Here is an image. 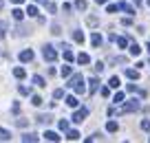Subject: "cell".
Listing matches in <instances>:
<instances>
[{"label": "cell", "instance_id": "obj_1", "mask_svg": "<svg viewBox=\"0 0 150 143\" xmlns=\"http://www.w3.org/2000/svg\"><path fill=\"white\" fill-rule=\"evenodd\" d=\"M66 86H69V88H73V90L77 92V95H82V92L86 90V88H84V77H82L80 73H75L73 77H71L69 82H66Z\"/></svg>", "mask_w": 150, "mask_h": 143}, {"label": "cell", "instance_id": "obj_2", "mask_svg": "<svg viewBox=\"0 0 150 143\" xmlns=\"http://www.w3.org/2000/svg\"><path fill=\"white\" fill-rule=\"evenodd\" d=\"M42 55H44V60H47V62H55L57 60V53H55V49H53L51 44H44L42 46Z\"/></svg>", "mask_w": 150, "mask_h": 143}, {"label": "cell", "instance_id": "obj_3", "mask_svg": "<svg viewBox=\"0 0 150 143\" xmlns=\"http://www.w3.org/2000/svg\"><path fill=\"white\" fill-rule=\"evenodd\" d=\"M122 104H124V101H122ZM135 110H139V99H128V101L122 106L119 115H122V112H135Z\"/></svg>", "mask_w": 150, "mask_h": 143}, {"label": "cell", "instance_id": "obj_4", "mask_svg": "<svg viewBox=\"0 0 150 143\" xmlns=\"http://www.w3.org/2000/svg\"><path fill=\"white\" fill-rule=\"evenodd\" d=\"M86 117H88V108H80V110L73 112V121H75V123H82Z\"/></svg>", "mask_w": 150, "mask_h": 143}, {"label": "cell", "instance_id": "obj_5", "mask_svg": "<svg viewBox=\"0 0 150 143\" xmlns=\"http://www.w3.org/2000/svg\"><path fill=\"white\" fill-rule=\"evenodd\" d=\"M33 60V51L31 49H24L22 53H20V62H31Z\"/></svg>", "mask_w": 150, "mask_h": 143}, {"label": "cell", "instance_id": "obj_6", "mask_svg": "<svg viewBox=\"0 0 150 143\" xmlns=\"http://www.w3.org/2000/svg\"><path fill=\"white\" fill-rule=\"evenodd\" d=\"M35 121H38L40 125H49V123L53 121V117H51V115H40V117H38Z\"/></svg>", "mask_w": 150, "mask_h": 143}, {"label": "cell", "instance_id": "obj_7", "mask_svg": "<svg viewBox=\"0 0 150 143\" xmlns=\"http://www.w3.org/2000/svg\"><path fill=\"white\" fill-rule=\"evenodd\" d=\"M91 86H88V92H91V95H93V92H97V88H99V79L97 77H91Z\"/></svg>", "mask_w": 150, "mask_h": 143}, {"label": "cell", "instance_id": "obj_8", "mask_svg": "<svg viewBox=\"0 0 150 143\" xmlns=\"http://www.w3.org/2000/svg\"><path fill=\"white\" fill-rule=\"evenodd\" d=\"M44 139H47V141H60V137H57V132H53V130H47V132H44Z\"/></svg>", "mask_w": 150, "mask_h": 143}, {"label": "cell", "instance_id": "obj_9", "mask_svg": "<svg viewBox=\"0 0 150 143\" xmlns=\"http://www.w3.org/2000/svg\"><path fill=\"white\" fill-rule=\"evenodd\" d=\"M71 35H73V40L77 42V44H82V42H84V33L77 31V29H75V31H71Z\"/></svg>", "mask_w": 150, "mask_h": 143}, {"label": "cell", "instance_id": "obj_10", "mask_svg": "<svg viewBox=\"0 0 150 143\" xmlns=\"http://www.w3.org/2000/svg\"><path fill=\"white\" fill-rule=\"evenodd\" d=\"M66 106H69V108H77V106H80V101H77V97H73V95H69V97H66Z\"/></svg>", "mask_w": 150, "mask_h": 143}, {"label": "cell", "instance_id": "obj_11", "mask_svg": "<svg viewBox=\"0 0 150 143\" xmlns=\"http://www.w3.org/2000/svg\"><path fill=\"white\" fill-rule=\"evenodd\" d=\"M24 13H27V15H31V18H38V13H40V11H38V7H35V5H29Z\"/></svg>", "mask_w": 150, "mask_h": 143}, {"label": "cell", "instance_id": "obj_12", "mask_svg": "<svg viewBox=\"0 0 150 143\" xmlns=\"http://www.w3.org/2000/svg\"><path fill=\"white\" fill-rule=\"evenodd\" d=\"M33 84H35L38 88H44V86H47V82H44V77H40V75H33Z\"/></svg>", "mask_w": 150, "mask_h": 143}, {"label": "cell", "instance_id": "obj_13", "mask_svg": "<svg viewBox=\"0 0 150 143\" xmlns=\"http://www.w3.org/2000/svg\"><path fill=\"white\" fill-rule=\"evenodd\" d=\"M119 9H122V11H126L128 15H135V9H132L130 5H126V2H119Z\"/></svg>", "mask_w": 150, "mask_h": 143}, {"label": "cell", "instance_id": "obj_14", "mask_svg": "<svg viewBox=\"0 0 150 143\" xmlns=\"http://www.w3.org/2000/svg\"><path fill=\"white\" fill-rule=\"evenodd\" d=\"M91 44L93 46H102V35H99V33H93V35H91Z\"/></svg>", "mask_w": 150, "mask_h": 143}, {"label": "cell", "instance_id": "obj_15", "mask_svg": "<svg viewBox=\"0 0 150 143\" xmlns=\"http://www.w3.org/2000/svg\"><path fill=\"white\" fill-rule=\"evenodd\" d=\"M20 139H22L24 143H35L38 141V134H22Z\"/></svg>", "mask_w": 150, "mask_h": 143}, {"label": "cell", "instance_id": "obj_16", "mask_svg": "<svg viewBox=\"0 0 150 143\" xmlns=\"http://www.w3.org/2000/svg\"><path fill=\"white\" fill-rule=\"evenodd\" d=\"M126 77H128V79H139V70H135V68H126Z\"/></svg>", "mask_w": 150, "mask_h": 143}, {"label": "cell", "instance_id": "obj_17", "mask_svg": "<svg viewBox=\"0 0 150 143\" xmlns=\"http://www.w3.org/2000/svg\"><path fill=\"white\" fill-rule=\"evenodd\" d=\"M13 77H18V79H24V77H27V70H24V68H20V66H18V68H13Z\"/></svg>", "mask_w": 150, "mask_h": 143}, {"label": "cell", "instance_id": "obj_18", "mask_svg": "<svg viewBox=\"0 0 150 143\" xmlns=\"http://www.w3.org/2000/svg\"><path fill=\"white\" fill-rule=\"evenodd\" d=\"M66 139H69V141H77V139H80V132H77V130H69V132H66Z\"/></svg>", "mask_w": 150, "mask_h": 143}, {"label": "cell", "instance_id": "obj_19", "mask_svg": "<svg viewBox=\"0 0 150 143\" xmlns=\"http://www.w3.org/2000/svg\"><path fill=\"white\" fill-rule=\"evenodd\" d=\"M106 130H108V132H117V130H119L117 121H108V123H106Z\"/></svg>", "mask_w": 150, "mask_h": 143}, {"label": "cell", "instance_id": "obj_20", "mask_svg": "<svg viewBox=\"0 0 150 143\" xmlns=\"http://www.w3.org/2000/svg\"><path fill=\"white\" fill-rule=\"evenodd\" d=\"M9 139H11V132H9V130H2V128H0V141H9Z\"/></svg>", "mask_w": 150, "mask_h": 143}, {"label": "cell", "instance_id": "obj_21", "mask_svg": "<svg viewBox=\"0 0 150 143\" xmlns=\"http://www.w3.org/2000/svg\"><path fill=\"white\" fill-rule=\"evenodd\" d=\"M77 62H80V64H88V62H91V57L86 55V53H80V55H77Z\"/></svg>", "mask_w": 150, "mask_h": 143}, {"label": "cell", "instance_id": "obj_22", "mask_svg": "<svg viewBox=\"0 0 150 143\" xmlns=\"http://www.w3.org/2000/svg\"><path fill=\"white\" fill-rule=\"evenodd\" d=\"M31 104H33V106H35V108H40V106H42V97H40V95H33Z\"/></svg>", "mask_w": 150, "mask_h": 143}, {"label": "cell", "instance_id": "obj_23", "mask_svg": "<svg viewBox=\"0 0 150 143\" xmlns=\"http://www.w3.org/2000/svg\"><path fill=\"white\" fill-rule=\"evenodd\" d=\"M115 42H117L122 49H126V46H128V37H115Z\"/></svg>", "mask_w": 150, "mask_h": 143}, {"label": "cell", "instance_id": "obj_24", "mask_svg": "<svg viewBox=\"0 0 150 143\" xmlns=\"http://www.w3.org/2000/svg\"><path fill=\"white\" fill-rule=\"evenodd\" d=\"M108 86L110 88H119V77H110L108 79Z\"/></svg>", "mask_w": 150, "mask_h": 143}, {"label": "cell", "instance_id": "obj_25", "mask_svg": "<svg viewBox=\"0 0 150 143\" xmlns=\"http://www.w3.org/2000/svg\"><path fill=\"white\" fill-rule=\"evenodd\" d=\"M11 13H13V18H16V20H22V18H24V11H22V9H13Z\"/></svg>", "mask_w": 150, "mask_h": 143}, {"label": "cell", "instance_id": "obj_26", "mask_svg": "<svg viewBox=\"0 0 150 143\" xmlns=\"http://www.w3.org/2000/svg\"><path fill=\"white\" fill-rule=\"evenodd\" d=\"M64 97V90H62V88H55V90H53V99H62Z\"/></svg>", "mask_w": 150, "mask_h": 143}, {"label": "cell", "instance_id": "obj_27", "mask_svg": "<svg viewBox=\"0 0 150 143\" xmlns=\"http://www.w3.org/2000/svg\"><path fill=\"white\" fill-rule=\"evenodd\" d=\"M139 53H141L139 44H130V55H139Z\"/></svg>", "mask_w": 150, "mask_h": 143}, {"label": "cell", "instance_id": "obj_28", "mask_svg": "<svg viewBox=\"0 0 150 143\" xmlns=\"http://www.w3.org/2000/svg\"><path fill=\"white\" fill-rule=\"evenodd\" d=\"M75 9L84 11V9H86V0H77V2H75Z\"/></svg>", "mask_w": 150, "mask_h": 143}, {"label": "cell", "instance_id": "obj_29", "mask_svg": "<svg viewBox=\"0 0 150 143\" xmlns=\"http://www.w3.org/2000/svg\"><path fill=\"white\" fill-rule=\"evenodd\" d=\"M124 101V92H117L115 97H112V104H122Z\"/></svg>", "mask_w": 150, "mask_h": 143}, {"label": "cell", "instance_id": "obj_30", "mask_svg": "<svg viewBox=\"0 0 150 143\" xmlns=\"http://www.w3.org/2000/svg\"><path fill=\"white\" fill-rule=\"evenodd\" d=\"M64 60H66V62H73V60H75V57H73V53H71L69 49H64Z\"/></svg>", "mask_w": 150, "mask_h": 143}, {"label": "cell", "instance_id": "obj_31", "mask_svg": "<svg viewBox=\"0 0 150 143\" xmlns=\"http://www.w3.org/2000/svg\"><path fill=\"white\" fill-rule=\"evenodd\" d=\"M16 125H18V128H27L29 121H27V119H16Z\"/></svg>", "mask_w": 150, "mask_h": 143}, {"label": "cell", "instance_id": "obj_32", "mask_svg": "<svg viewBox=\"0 0 150 143\" xmlns=\"http://www.w3.org/2000/svg\"><path fill=\"white\" fill-rule=\"evenodd\" d=\"M141 130L150 132V119H144V121H141Z\"/></svg>", "mask_w": 150, "mask_h": 143}, {"label": "cell", "instance_id": "obj_33", "mask_svg": "<svg viewBox=\"0 0 150 143\" xmlns=\"http://www.w3.org/2000/svg\"><path fill=\"white\" fill-rule=\"evenodd\" d=\"M86 24H91V27H95V24H97V18H95V15H88V18H86Z\"/></svg>", "mask_w": 150, "mask_h": 143}, {"label": "cell", "instance_id": "obj_34", "mask_svg": "<svg viewBox=\"0 0 150 143\" xmlns=\"http://www.w3.org/2000/svg\"><path fill=\"white\" fill-rule=\"evenodd\" d=\"M71 73H73L71 66H64V68H62V75H64V77H71Z\"/></svg>", "mask_w": 150, "mask_h": 143}, {"label": "cell", "instance_id": "obj_35", "mask_svg": "<svg viewBox=\"0 0 150 143\" xmlns=\"http://www.w3.org/2000/svg\"><path fill=\"white\" fill-rule=\"evenodd\" d=\"M99 92H102V97H108V95H110V86H104Z\"/></svg>", "mask_w": 150, "mask_h": 143}, {"label": "cell", "instance_id": "obj_36", "mask_svg": "<svg viewBox=\"0 0 150 143\" xmlns=\"http://www.w3.org/2000/svg\"><path fill=\"white\" fill-rule=\"evenodd\" d=\"M117 9H119V5H108V7H106V11H108V13H115Z\"/></svg>", "mask_w": 150, "mask_h": 143}, {"label": "cell", "instance_id": "obj_37", "mask_svg": "<svg viewBox=\"0 0 150 143\" xmlns=\"http://www.w3.org/2000/svg\"><path fill=\"white\" fill-rule=\"evenodd\" d=\"M18 90H20V95H29V92H31V88H29V86H20Z\"/></svg>", "mask_w": 150, "mask_h": 143}, {"label": "cell", "instance_id": "obj_38", "mask_svg": "<svg viewBox=\"0 0 150 143\" xmlns=\"http://www.w3.org/2000/svg\"><path fill=\"white\" fill-rule=\"evenodd\" d=\"M126 90H128V92H139V88H137L135 84H128V86H126Z\"/></svg>", "mask_w": 150, "mask_h": 143}, {"label": "cell", "instance_id": "obj_39", "mask_svg": "<svg viewBox=\"0 0 150 143\" xmlns=\"http://www.w3.org/2000/svg\"><path fill=\"white\" fill-rule=\"evenodd\" d=\"M51 33H53V35H60V33H62V29H60V27H57V24H53V29H51Z\"/></svg>", "mask_w": 150, "mask_h": 143}, {"label": "cell", "instance_id": "obj_40", "mask_svg": "<svg viewBox=\"0 0 150 143\" xmlns=\"http://www.w3.org/2000/svg\"><path fill=\"white\" fill-rule=\"evenodd\" d=\"M60 130H69V121H66V119L60 121Z\"/></svg>", "mask_w": 150, "mask_h": 143}, {"label": "cell", "instance_id": "obj_41", "mask_svg": "<svg viewBox=\"0 0 150 143\" xmlns=\"http://www.w3.org/2000/svg\"><path fill=\"white\" fill-rule=\"evenodd\" d=\"M102 70H104V64H102V62H97V64H95V73H102Z\"/></svg>", "mask_w": 150, "mask_h": 143}, {"label": "cell", "instance_id": "obj_42", "mask_svg": "<svg viewBox=\"0 0 150 143\" xmlns=\"http://www.w3.org/2000/svg\"><path fill=\"white\" fill-rule=\"evenodd\" d=\"M47 7H49V11H51V13H55V11H57V7L53 5V2H47Z\"/></svg>", "mask_w": 150, "mask_h": 143}, {"label": "cell", "instance_id": "obj_43", "mask_svg": "<svg viewBox=\"0 0 150 143\" xmlns=\"http://www.w3.org/2000/svg\"><path fill=\"white\" fill-rule=\"evenodd\" d=\"M122 24H124V27H128V24H132V20H130V18H124Z\"/></svg>", "mask_w": 150, "mask_h": 143}, {"label": "cell", "instance_id": "obj_44", "mask_svg": "<svg viewBox=\"0 0 150 143\" xmlns=\"http://www.w3.org/2000/svg\"><path fill=\"white\" fill-rule=\"evenodd\" d=\"M2 29H5V22H2V24H0V37H2V35H5V31H2Z\"/></svg>", "mask_w": 150, "mask_h": 143}, {"label": "cell", "instance_id": "obj_45", "mask_svg": "<svg viewBox=\"0 0 150 143\" xmlns=\"http://www.w3.org/2000/svg\"><path fill=\"white\" fill-rule=\"evenodd\" d=\"M11 2H13V5H22L24 0H11Z\"/></svg>", "mask_w": 150, "mask_h": 143}, {"label": "cell", "instance_id": "obj_46", "mask_svg": "<svg viewBox=\"0 0 150 143\" xmlns=\"http://www.w3.org/2000/svg\"><path fill=\"white\" fill-rule=\"evenodd\" d=\"M95 2H97V5H106L108 0H95Z\"/></svg>", "mask_w": 150, "mask_h": 143}, {"label": "cell", "instance_id": "obj_47", "mask_svg": "<svg viewBox=\"0 0 150 143\" xmlns=\"http://www.w3.org/2000/svg\"><path fill=\"white\" fill-rule=\"evenodd\" d=\"M135 2V7H141V0H132Z\"/></svg>", "mask_w": 150, "mask_h": 143}, {"label": "cell", "instance_id": "obj_48", "mask_svg": "<svg viewBox=\"0 0 150 143\" xmlns=\"http://www.w3.org/2000/svg\"><path fill=\"white\" fill-rule=\"evenodd\" d=\"M2 7H5V5H2V2H0V9H2Z\"/></svg>", "mask_w": 150, "mask_h": 143}, {"label": "cell", "instance_id": "obj_49", "mask_svg": "<svg viewBox=\"0 0 150 143\" xmlns=\"http://www.w3.org/2000/svg\"><path fill=\"white\" fill-rule=\"evenodd\" d=\"M148 53H150V44H148Z\"/></svg>", "mask_w": 150, "mask_h": 143}, {"label": "cell", "instance_id": "obj_50", "mask_svg": "<svg viewBox=\"0 0 150 143\" xmlns=\"http://www.w3.org/2000/svg\"><path fill=\"white\" fill-rule=\"evenodd\" d=\"M148 5H150V0H148Z\"/></svg>", "mask_w": 150, "mask_h": 143}]
</instances>
